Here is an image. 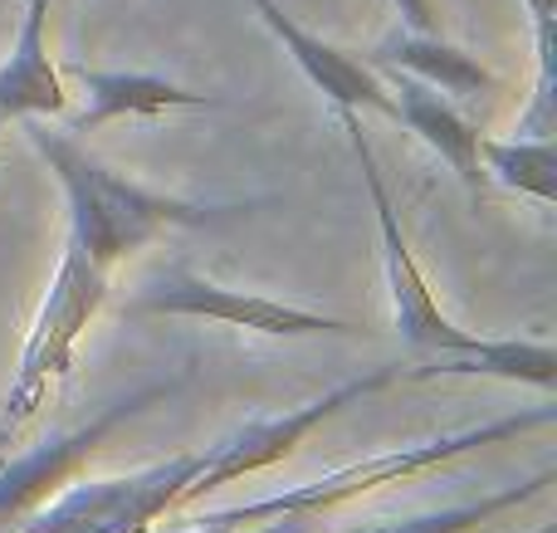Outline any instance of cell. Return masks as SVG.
Here are the masks:
<instances>
[{
	"mask_svg": "<svg viewBox=\"0 0 557 533\" xmlns=\"http://www.w3.org/2000/svg\"><path fill=\"white\" fill-rule=\"evenodd\" d=\"M480 166L484 176H494L499 186L533 201L553 206L557 201V157H553V137H513V142H494L480 137Z\"/></svg>",
	"mask_w": 557,
	"mask_h": 533,
	"instance_id": "9a60e30c",
	"label": "cell"
},
{
	"mask_svg": "<svg viewBox=\"0 0 557 533\" xmlns=\"http://www.w3.org/2000/svg\"><path fill=\"white\" fill-rule=\"evenodd\" d=\"M250 5H255V15L270 25V35L284 45V54L298 64V74H304L308 84L327 98V103L333 108H357V113L367 108V113H382V117H392L396 123V103H392V94H386L382 74H376L372 64H362L357 54L327 45V39L308 35V29L298 25L284 5H278V0H250Z\"/></svg>",
	"mask_w": 557,
	"mask_h": 533,
	"instance_id": "9c48e42d",
	"label": "cell"
},
{
	"mask_svg": "<svg viewBox=\"0 0 557 533\" xmlns=\"http://www.w3.org/2000/svg\"><path fill=\"white\" fill-rule=\"evenodd\" d=\"M127 313H182V319H215L225 329L264 333V338H367L362 323L333 319V313H313L298 303L270 299V294L250 289H225L191 270H166L127 303Z\"/></svg>",
	"mask_w": 557,
	"mask_h": 533,
	"instance_id": "8992f818",
	"label": "cell"
},
{
	"mask_svg": "<svg viewBox=\"0 0 557 533\" xmlns=\"http://www.w3.org/2000/svg\"><path fill=\"white\" fill-rule=\"evenodd\" d=\"M20 123H25L29 147L45 157L49 172L59 176V186L69 196V240L64 245L108 274L127 255H137L143 245H152L166 231L215 225V221H235V215L255 211V206H240V201L211 206V201H186V196L152 191V186L98 162L74 133H54L45 117H20Z\"/></svg>",
	"mask_w": 557,
	"mask_h": 533,
	"instance_id": "6da1fadb",
	"label": "cell"
},
{
	"mask_svg": "<svg viewBox=\"0 0 557 533\" xmlns=\"http://www.w3.org/2000/svg\"><path fill=\"white\" fill-rule=\"evenodd\" d=\"M108 280L113 274L98 270L94 260H84L78 250L64 245L59 270L49 280V294L35 313V329L25 338V352H20V372L5 392V407H0V446H10L45 411L49 392L74 372V343L94 323V313L103 309Z\"/></svg>",
	"mask_w": 557,
	"mask_h": 533,
	"instance_id": "3957f363",
	"label": "cell"
},
{
	"mask_svg": "<svg viewBox=\"0 0 557 533\" xmlns=\"http://www.w3.org/2000/svg\"><path fill=\"white\" fill-rule=\"evenodd\" d=\"M235 533H323V524L318 519H274V524H255V529H235Z\"/></svg>",
	"mask_w": 557,
	"mask_h": 533,
	"instance_id": "d6986e66",
	"label": "cell"
},
{
	"mask_svg": "<svg viewBox=\"0 0 557 533\" xmlns=\"http://www.w3.org/2000/svg\"><path fill=\"white\" fill-rule=\"evenodd\" d=\"M337 123L347 133V147H352V162L362 172V186L372 196L376 211V231H382V264H386V294H392V329L401 333V343H411L425 358H470V352H484L490 338H474L465 333L450 313L441 309V299L431 294V280L421 274L411 245H406L401 231V211L392 201V186H386L382 166H376V152L362 133V117L357 108H337Z\"/></svg>",
	"mask_w": 557,
	"mask_h": 533,
	"instance_id": "277c9868",
	"label": "cell"
},
{
	"mask_svg": "<svg viewBox=\"0 0 557 533\" xmlns=\"http://www.w3.org/2000/svg\"><path fill=\"white\" fill-rule=\"evenodd\" d=\"M69 74L84 84V98H88L84 113H74L69 133H94V127L117 123V117H157V113H172V108H221V98L191 94V88L157 74L88 69V64H69Z\"/></svg>",
	"mask_w": 557,
	"mask_h": 533,
	"instance_id": "7c38bea8",
	"label": "cell"
},
{
	"mask_svg": "<svg viewBox=\"0 0 557 533\" xmlns=\"http://www.w3.org/2000/svg\"><path fill=\"white\" fill-rule=\"evenodd\" d=\"M372 64L401 69V74L421 78V84L441 88V94H450V98H480V94H494V88H499V78H494L474 54L445 45L441 35H416V29L386 35L382 45L372 49Z\"/></svg>",
	"mask_w": 557,
	"mask_h": 533,
	"instance_id": "4fadbf2b",
	"label": "cell"
},
{
	"mask_svg": "<svg viewBox=\"0 0 557 533\" xmlns=\"http://www.w3.org/2000/svg\"><path fill=\"white\" fill-rule=\"evenodd\" d=\"M539 29V88H553V0H529Z\"/></svg>",
	"mask_w": 557,
	"mask_h": 533,
	"instance_id": "e0dca14e",
	"label": "cell"
},
{
	"mask_svg": "<svg viewBox=\"0 0 557 533\" xmlns=\"http://www.w3.org/2000/svg\"><path fill=\"white\" fill-rule=\"evenodd\" d=\"M382 84L396 103V123H406L435 157H441V162H450L465 186H480L484 182V166H480V137L484 133H480V123L465 117L460 108L450 103V94H441V88L401 74V69H386Z\"/></svg>",
	"mask_w": 557,
	"mask_h": 533,
	"instance_id": "8fae6325",
	"label": "cell"
},
{
	"mask_svg": "<svg viewBox=\"0 0 557 533\" xmlns=\"http://www.w3.org/2000/svg\"><path fill=\"white\" fill-rule=\"evenodd\" d=\"M396 10H401L406 29H416V35H441V15H435V0H396Z\"/></svg>",
	"mask_w": 557,
	"mask_h": 533,
	"instance_id": "ac0fdd59",
	"label": "cell"
},
{
	"mask_svg": "<svg viewBox=\"0 0 557 533\" xmlns=\"http://www.w3.org/2000/svg\"><path fill=\"white\" fill-rule=\"evenodd\" d=\"M425 377H504V382H529V387L553 392L557 377V352L553 343H494L470 358H431L425 368H411L406 382Z\"/></svg>",
	"mask_w": 557,
	"mask_h": 533,
	"instance_id": "5bb4252c",
	"label": "cell"
},
{
	"mask_svg": "<svg viewBox=\"0 0 557 533\" xmlns=\"http://www.w3.org/2000/svg\"><path fill=\"white\" fill-rule=\"evenodd\" d=\"M553 485V466L539 470L533 480H523V485H509L504 495H484L480 505H460V509H441V515H421V519H401V524H376L367 533H470L480 524H490L494 515H504V509L523 505V499L543 495V489Z\"/></svg>",
	"mask_w": 557,
	"mask_h": 533,
	"instance_id": "2e32d148",
	"label": "cell"
},
{
	"mask_svg": "<svg viewBox=\"0 0 557 533\" xmlns=\"http://www.w3.org/2000/svg\"><path fill=\"white\" fill-rule=\"evenodd\" d=\"M392 382H406V372L396 368V362H392V368L367 372V377H357V382H343V387H333L327 397L304 401V407L284 411V417L250 421L245 431H235V436H225L221 446L206 450V470L196 475V485L186 489V505H191V499H201V495H211V489H221V485H235V480L260 475V470L278 466V460L294 456L298 441H308L318 426H323V421H333L343 407H352V401H362V397H372V392L392 387Z\"/></svg>",
	"mask_w": 557,
	"mask_h": 533,
	"instance_id": "52a82bcc",
	"label": "cell"
},
{
	"mask_svg": "<svg viewBox=\"0 0 557 533\" xmlns=\"http://www.w3.org/2000/svg\"><path fill=\"white\" fill-rule=\"evenodd\" d=\"M548 421H553V407L499 417V421H484V426L460 431V436H441V441H425V446H406V450H392V456L327 470L323 480L298 485V489H288V495L255 499V505H240V509H215V515H191L186 524L206 529V533H235V529L274 524V519H327L333 509L352 505V499L372 495V489H382V485H401V480L425 475V470L445 466V460H455V456H470V450H480V446H499V441L523 436V431H533V426H548Z\"/></svg>",
	"mask_w": 557,
	"mask_h": 533,
	"instance_id": "7a4b0ae2",
	"label": "cell"
},
{
	"mask_svg": "<svg viewBox=\"0 0 557 533\" xmlns=\"http://www.w3.org/2000/svg\"><path fill=\"white\" fill-rule=\"evenodd\" d=\"M166 392H172L166 382L143 387V392H133V397L113 401V407H108L103 417H94L88 426L69 431V436H59V441H45V446L25 450L20 460H10V466L0 470V524H20L35 505H45L64 480L78 475V466H88V460L103 450V441L113 436L123 421L143 417V411L152 407V401H162Z\"/></svg>",
	"mask_w": 557,
	"mask_h": 533,
	"instance_id": "ba28073f",
	"label": "cell"
},
{
	"mask_svg": "<svg viewBox=\"0 0 557 533\" xmlns=\"http://www.w3.org/2000/svg\"><path fill=\"white\" fill-rule=\"evenodd\" d=\"M201 470L206 450H186L113 480H64L45 505L20 519V533H147L166 509L186 505V489Z\"/></svg>",
	"mask_w": 557,
	"mask_h": 533,
	"instance_id": "5b68a950",
	"label": "cell"
},
{
	"mask_svg": "<svg viewBox=\"0 0 557 533\" xmlns=\"http://www.w3.org/2000/svg\"><path fill=\"white\" fill-rule=\"evenodd\" d=\"M64 69L49 54V0H20V29L0 59V123L5 117H64Z\"/></svg>",
	"mask_w": 557,
	"mask_h": 533,
	"instance_id": "30bf717a",
	"label": "cell"
}]
</instances>
